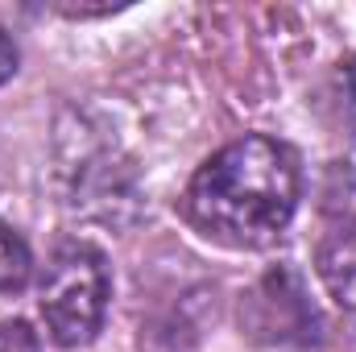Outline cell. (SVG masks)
<instances>
[{"label": "cell", "mask_w": 356, "mask_h": 352, "mask_svg": "<svg viewBox=\"0 0 356 352\" xmlns=\"http://www.w3.org/2000/svg\"><path fill=\"white\" fill-rule=\"evenodd\" d=\"M108 294H112V278L104 253L83 241L58 245L42 273V298H38L50 340L58 349L91 344L95 332L104 328Z\"/></svg>", "instance_id": "7a4b0ae2"}, {"label": "cell", "mask_w": 356, "mask_h": 352, "mask_svg": "<svg viewBox=\"0 0 356 352\" xmlns=\"http://www.w3.org/2000/svg\"><path fill=\"white\" fill-rule=\"evenodd\" d=\"M340 88H344V112H348V120L356 129V58H348L340 67Z\"/></svg>", "instance_id": "52a82bcc"}, {"label": "cell", "mask_w": 356, "mask_h": 352, "mask_svg": "<svg viewBox=\"0 0 356 352\" xmlns=\"http://www.w3.org/2000/svg\"><path fill=\"white\" fill-rule=\"evenodd\" d=\"M298 158L273 137H241L211 154L186 186V220L232 249L273 245L298 211Z\"/></svg>", "instance_id": "6da1fadb"}, {"label": "cell", "mask_w": 356, "mask_h": 352, "mask_svg": "<svg viewBox=\"0 0 356 352\" xmlns=\"http://www.w3.org/2000/svg\"><path fill=\"white\" fill-rule=\"evenodd\" d=\"M241 328L266 352H315L323 344V315L311 303L298 269L277 265L241 298Z\"/></svg>", "instance_id": "3957f363"}, {"label": "cell", "mask_w": 356, "mask_h": 352, "mask_svg": "<svg viewBox=\"0 0 356 352\" xmlns=\"http://www.w3.org/2000/svg\"><path fill=\"white\" fill-rule=\"evenodd\" d=\"M33 278V253L25 245V237L8 224H0V294H17L25 290Z\"/></svg>", "instance_id": "5b68a950"}, {"label": "cell", "mask_w": 356, "mask_h": 352, "mask_svg": "<svg viewBox=\"0 0 356 352\" xmlns=\"http://www.w3.org/2000/svg\"><path fill=\"white\" fill-rule=\"evenodd\" d=\"M0 352H42L38 332L25 319H4L0 323Z\"/></svg>", "instance_id": "8992f818"}, {"label": "cell", "mask_w": 356, "mask_h": 352, "mask_svg": "<svg viewBox=\"0 0 356 352\" xmlns=\"http://www.w3.org/2000/svg\"><path fill=\"white\" fill-rule=\"evenodd\" d=\"M17 63H21V54H17V46H13V38L0 29V88L17 75Z\"/></svg>", "instance_id": "ba28073f"}, {"label": "cell", "mask_w": 356, "mask_h": 352, "mask_svg": "<svg viewBox=\"0 0 356 352\" xmlns=\"http://www.w3.org/2000/svg\"><path fill=\"white\" fill-rule=\"evenodd\" d=\"M315 269H319V282L327 286V294L344 311H356V220L332 228L323 237Z\"/></svg>", "instance_id": "277c9868"}]
</instances>
